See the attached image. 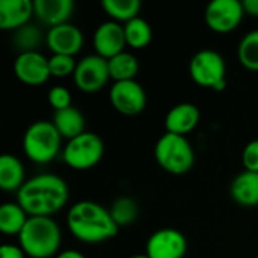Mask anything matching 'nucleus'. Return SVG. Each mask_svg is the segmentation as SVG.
Returning a JSON list of instances; mask_svg holds the SVG:
<instances>
[{"instance_id":"obj_14","label":"nucleus","mask_w":258,"mask_h":258,"mask_svg":"<svg viewBox=\"0 0 258 258\" xmlns=\"http://www.w3.org/2000/svg\"><path fill=\"white\" fill-rule=\"evenodd\" d=\"M45 42L53 54L74 56L80 51L83 45V33L77 26L65 23L48 29L45 35Z\"/></svg>"},{"instance_id":"obj_18","label":"nucleus","mask_w":258,"mask_h":258,"mask_svg":"<svg viewBox=\"0 0 258 258\" xmlns=\"http://www.w3.org/2000/svg\"><path fill=\"white\" fill-rule=\"evenodd\" d=\"M231 198L243 207L258 206V172L243 171L234 177L230 186Z\"/></svg>"},{"instance_id":"obj_23","label":"nucleus","mask_w":258,"mask_h":258,"mask_svg":"<svg viewBox=\"0 0 258 258\" xmlns=\"http://www.w3.org/2000/svg\"><path fill=\"white\" fill-rule=\"evenodd\" d=\"M124 33H125L127 45H130L133 48L147 47L153 38L151 26L148 24L147 20H144L141 17H136V18L124 23Z\"/></svg>"},{"instance_id":"obj_26","label":"nucleus","mask_w":258,"mask_h":258,"mask_svg":"<svg viewBox=\"0 0 258 258\" xmlns=\"http://www.w3.org/2000/svg\"><path fill=\"white\" fill-rule=\"evenodd\" d=\"M110 215L118 227H127L138 219L139 209L135 200L128 197H119L110 207Z\"/></svg>"},{"instance_id":"obj_34","label":"nucleus","mask_w":258,"mask_h":258,"mask_svg":"<svg viewBox=\"0 0 258 258\" xmlns=\"http://www.w3.org/2000/svg\"><path fill=\"white\" fill-rule=\"evenodd\" d=\"M130 258H150L147 254H139V255H133V257Z\"/></svg>"},{"instance_id":"obj_27","label":"nucleus","mask_w":258,"mask_h":258,"mask_svg":"<svg viewBox=\"0 0 258 258\" xmlns=\"http://www.w3.org/2000/svg\"><path fill=\"white\" fill-rule=\"evenodd\" d=\"M41 41H42V33L33 24H26V26L20 27L18 30H15L14 42L21 50L20 53H24V51H38L36 48L39 47Z\"/></svg>"},{"instance_id":"obj_21","label":"nucleus","mask_w":258,"mask_h":258,"mask_svg":"<svg viewBox=\"0 0 258 258\" xmlns=\"http://www.w3.org/2000/svg\"><path fill=\"white\" fill-rule=\"evenodd\" d=\"M29 215L18 203H5L0 207V231L6 236H18Z\"/></svg>"},{"instance_id":"obj_2","label":"nucleus","mask_w":258,"mask_h":258,"mask_svg":"<svg viewBox=\"0 0 258 258\" xmlns=\"http://www.w3.org/2000/svg\"><path fill=\"white\" fill-rule=\"evenodd\" d=\"M70 233L85 243H101L115 237L119 227L110 210L94 201H79L71 206L67 215Z\"/></svg>"},{"instance_id":"obj_15","label":"nucleus","mask_w":258,"mask_h":258,"mask_svg":"<svg viewBox=\"0 0 258 258\" xmlns=\"http://www.w3.org/2000/svg\"><path fill=\"white\" fill-rule=\"evenodd\" d=\"M200 109L192 103H180L174 106L165 116V128L168 133L186 136L200 122Z\"/></svg>"},{"instance_id":"obj_22","label":"nucleus","mask_w":258,"mask_h":258,"mask_svg":"<svg viewBox=\"0 0 258 258\" xmlns=\"http://www.w3.org/2000/svg\"><path fill=\"white\" fill-rule=\"evenodd\" d=\"M109 63V73L110 79L115 82H124V80H135L138 71H139V62L135 54L128 51H122L110 59H107Z\"/></svg>"},{"instance_id":"obj_10","label":"nucleus","mask_w":258,"mask_h":258,"mask_svg":"<svg viewBox=\"0 0 258 258\" xmlns=\"http://www.w3.org/2000/svg\"><path fill=\"white\" fill-rule=\"evenodd\" d=\"M109 98L112 106L122 115H138L147 106V92L136 80L115 82L110 86Z\"/></svg>"},{"instance_id":"obj_28","label":"nucleus","mask_w":258,"mask_h":258,"mask_svg":"<svg viewBox=\"0 0 258 258\" xmlns=\"http://www.w3.org/2000/svg\"><path fill=\"white\" fill-rule=\"evenodd\" d=\"M48 67H50V74L53 77H67V76L74 74L77 62L74 56L51 54L48 57Z\"/></svg>"},{"instance_id":"obj_4","label":"nucleus","mask_w":258,"mask_h":258,"mask_svg":"<svg viewBox=\"0 0 258 258\" xmlns=\"http://www.w3.org/2000/svg\"><path fill=\"white\" fill-rule=\"evenodd\" d=\"M154 157L166 172L174 175L189 172L195 163V151L186 136L168 132L156 142Z\"/></svg>"},{"instance_id":"obj_33","label":"nucleus","mask_w":258,"mask_h":258,"mask_svg":"<svg viewBox=\"0 0 258 258\" xmlns=\"http://www.w3.org/2000/svg\"><path fill=\"white\" fill-rule=\"evenodd\" d=\"M56 258H86L80 251H76V249H67V251H62L57 254Z\"/></svg>"},{"instance_id":"obj_9","label":"nucleus","mask_w":258,"mask_h":258,"mask_svg":"<svg viewBox=\"0 0 258 258\" xmlns=\"http://www.w3.org/2000/svg\"><path fill=\"white\" fill-rule=\"evenodd\" d=\"M243 15L245 11L239 0H212L204 12L207 26L218 33L234 30L243 20Z\"/></svg>"},{"instance_id":"obj_5","label":"nucleus","mask_w":258,"mask_h":258,"mask_svg":"<svg viewBox=\"0 0 258 258\" xmlns=\"http://www.w3.org/2000/svg\"><path fill=\"white\" fill-rule=\"evenodd\" d=\"M62 136L50 121H35L30 124L23 138V150L35 163H48L60 151Z\"/></svg>"},{"instance_id":"obj_1","label":"nucleus","mask_w":258,"mask_h":258,"mask_svg":"<svg viewBox=\"0 0 258 258\" xmlns=\"http://www.w3.org/2000/svg\"><path fill=\"white\" fill-rule=\"evenodd\" d=\"M68 201L65 180L54 174H39L27 180L17 192V203L29 216H51Z\"/></svg>"},{"instance_id":"obj_25","label":"nucleus","mask_w":258,"mask_h":258,"mask_svg":"<svg viewBox=\"0 0 258 258\" xmlns=\"http://www.w3.org/2000/svg\"><path fill=\"white\" fill-rule=\"evenodd\" d=\"M237 57L245 68L258 71V29L248 32L240 39L237 47Z\"/></svg>"},{"instance_id":"obj_32","label":"nucleus","mask_w":258,"mask_h":258,"mask_svg":"<svg viewBox=\"0 0 258 258\" xmlns=\"http://www.w3.org/2000/svg\"><path fill=\"white\" fill-rule=\"evenodd\" d=\"M242 6L245 14L258 17V0H242Z\"/></svg>"},{"instance_id":"obj_7","label":"nucleus","mask_w":258,"mask_h":258,"mask_svg":"<svg viewBox=\"0 0 258 258\" xmlns=\"http://www.w3.org/2000/svg\"><path fill=\"white\" fill-rule=\"evenodd\" d=\"M104 154V144L95 133L85 132L74 139H70L62 151L63 162L79 171L95 166Z\"/></svg>"},{"instance_id":"obj_8","label":"nucleus","mask_w":258,"mask_h":258,"mask_svg":"<svg viewBox=\"0 0 258 258\" xmlns=\"http://www.w3.org/2000/svg\"><path fill=\"white\" fill-rule=\"evenodd\" d=\"M76 86L83 92H95L106 86L110 79L107 59L98 54H88L77 62L74 71Z\"/></svg>"},{"instance_id":"obj_31","label":"nucleus","mask_w":258,"mask_h":258,"mask_svg":"<svg viewBox=\"0 0 258 258\" xmlns=\"http://www.w3.org/2000/svg\"><path fill=\"white\" fill-rule=\"evenodd\" d=\"M26 252L15 245H2L0 248V258H24Z\"/></svg>"},{"instance_id":"obj_30","label":"nucleus","mask_w":258,"mask_h":258,"mask_svg":"<svg viewBox=\"0 0 258 258\" xmlns=\"http://www.w3.org/2000/svg\"><path fill=\"white\" fill-rule=\"evenodd\" d=\"M242 163L245 171L258 172V139L248 142L242 151Z\"/></svg>"},{"instance_id":"obj_24","label":"nucleus","mask_w":258,"mask_h":258,"mask_svg":"<svg viewBox=\"0 0 258 258\" xmlns=\"http://www.w3.org/2000/svg\"><path fill=\"white\" fill-rule=\"evenodd\" d=\"M101 6L104 12L118 23H127L139 17L141 2L139 0H103Z\"/></svg>"},{"instance_id":"obj_13","label":"nucleus","mask_w":258,"mask_h":258,"mask_svg":"<svg viewBox=\"0 0 258 258\" xmlns=\"http://www.w3.org/2000/svg\"><path fill=\"white\" fill-rule=\"evenodd\" d=\"M92 44L95 48V54L104 59H110L125 51L124 47L127 45V41L124 33V24L113 20L101 23L94 32Z\"/></svg>"},{"instance_id":"obj_12","label":"nucleus","mask_w":258,"mask_h":258,"mask_svg":"<svg viewBox=\"0 0 258 258\" xmlns=\"http://www.w3.org/2000/svg\"><path fill=\"white\" fill-rule=\"evenodd\" d=\"M14 73L20 82L29 86H39L51 77L48 59L39 51L20 53L14 62Z\"/></svg>"},{"instance_id":"obj_20","label":"nucleus","mask_w":258,"mask_h":258,"mask_svg":"<svg viewBox=\"0 0 258 258\" xmlns=\"http://www.w3.org/2000/svg\"><path fill=\"white\" fill-rule=\"evenodd\" d=\"M24 166L14 154H3L0 157V187L6 192L20 190L24 181Z\"/></svg>"},{"instance_id":"obj_3","label":"nucleus","mask_w":258,"mask_h":258,"mask_svg":"<svg viewBox=\"0 0 258 258\" xmlns=\"http://www.w3.org/2000/svg\"><path fill=\"white\" fill-rule=\"evenodd\" d=\"M62 234L50 216H29L18 234L20 248L29 258H50L57 254Z\"/></svg>"},{"instance_id":"obj_6","label":"nucleus","mask_w":258,"mask_h":258,"mask_svg":"<svg viewBox=\"0 0 258 258\" xmlns=\"http://www.w3.org/2000/svg\"><path fill=\"white\" fill-rule=\"evenodd\" d=\"M189 73L195 83L213 91H224L227 88V65L221 53L204 48L197 51L189 62Z\"/></svg>"},{"instance_id":"obj_29","label":"nucleus","mask_w":258,"mask_h":258,"mask_svg":"<svg viewBox=\"0 0 258 258\" xmlns=\"http://www.w3.org/2000/svg\"><path fill=\"white\" fill-rule=\"evenodd\" d=\"M48 103L54 110H62L71 107V94L63 86H53L48 91Z\"/></svg>"},{"instance_id":"obj_17","label":"nucleus","mask_w":258,"mask_h":258,"mask_svg":"<svg viewBox=\"0 0 258 258\" xmlns=\"http://www.w3.org/2000/svg\"><path fill=\"white\" fill-rule=\"evenodd\" d=\"M35 15L32 0H2L0 2V29L18 30L29 24V20Z\"/></svg>"},{"instance_id":"obj_19","label":"nucleus","mask_w":258,"mask_h":258,"mask_svg":"<svg viewBox=\"0 0 258 258\" xmlns=\"http://www.w3.org/2000/svg\"><path fill=\"white\" fill-rule=\"evenodd\" d=\"M51 122L54 124V127L59 132V135L62 138H67L68 141L74 139L79 135L86 132L85 130V124H86L85 122V116L74 106L62 109V110H54Z\"/></svg>"},{"instance_id":"obj_16","label":"nucleus","mask_w":258,"mask_h":258,"mask_svg":"<svg viewBox=\"0 0 258 258\" xmlns=\"http://www.w3.org/2000/svg\"><path fill=\"white\" fill-rule=\"evenodd\" d=\"M33 11L36 18L42 24L51 29L68 23L70 17L74 12V2L73 0H35Z\"/></svg>"},{"instance_id":"obj_11","label":"nucleus","mask_w":258,"mask_h":258,"mask_svg":"<svg viewBox=\"0 0 258 258\" xmlns=\"http://www.w3.org/2000/svg\"><path fill=\"white\" fill-rule=\"evenodd\" d=\"M145 249L150 258H183L187 251V240L175 228H162L150 236Z\"/></svg>"}]
</instances>
